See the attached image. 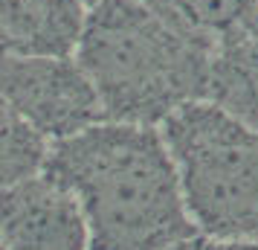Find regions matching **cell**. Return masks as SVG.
Here are the masks:
<instances>
[{
  "label": "cell",
  "mask_w": 258,
  "mask_h": 250,
  "mask_svg": "<svg viewBox=\"0 0 258 250\" xmlns=\"http://www.w3.org/2000/svg\"><path fill=\"white\" fill-rule=\"evenodd\" d=\"M206 99L258 131V9L215 41Z\"/></svg>",
  "instance_id": "obj_7"
},
{
  "label": "cell",
  "mask_w": 258,
  "mask_h": 250,
  "mask_svg": "<svg viewBox=\"0 0 258 250\" xmlns=\"http://www.w3.org/2000/svg\"><path fill=\"white\" fill-rule=\"evenodd\" d=\"M168 250H203V244H200L198 238H188V241H180V244H174V247Z\"/></svg>",
  "instance_id": "obj_11"
},
{
  "label": "cell",
  "mask_w": 258,
  "mask_h": 250,
  "mask_svg": "<svg viewBox=\"0 0 258 250\" xmlns=\"http://www.w3.org/2000/svg\"><path fill=\"white\" fill-rule=\"evenodd\" d=\"M0 93L47 143L105 119L102 102L76 56H0Z\"/></svg>",
  "instance_id": "obj_4"
},
{
  "label": "cell",
  "mask_w": 258,
  "mask_h": 250,
  "mask_svg": "<svg viewBox=\"0 0 258 250\" xmlns=\"http://www.w3.org/2000/svg\"><path fill=\"white\" fill-rule=\"evenodd\" d=\"M84 6H87V9H90V6H93V3H99V0H82Z\"/></svg>",
  "instance_id": "obj_12"
},
{
  "label": "cell",
  "mask_w": 258,
  "mask_h": 250,
  "mask_svg": "<svg viewBox=\"0 0 258 250\" xmlns=\"http://www.w3.org/2000/svg\"><path fill=\"white\" fill-rule=\"evenodd\" d=\"M0 250H9V247H6V244H3V238H0Z\"/></svg>",
  "instance_id": "obj_13"
},
{
  "label": "cell",
  "mask_w": 258,
  "mask_h": 250,
  "mask_svg": "<svg viewBox=\"0 0 258 250\" xmlns=\"http://www.w3.org/2000/svg\"><path fill=\"white\" fill-rule=\"evenodd\" d=\"M165 21L203 41H218L258 9V0H145Z\"/></svg>",
  "instance_id": "obj_8"
},
{
  "label": "cell",
  "mask_w": 258,
  "mask_h": 250,
  "mask_svg": "<svg viewBox=\"0 0 258 250\" xmlns=\"http://www.w3.org/2000/svg\"><path fill=\"white\" fill-rule=\"evenodd\" d=\"M212 41L165 21L145 0H99L87 9L76 61L105 119L160 125L177 108L206 99Z\"/></svg>",
  "instance_id": "obj_2"
},
{
  "label": "cell",
  "mask_w": 258,
  "mask_h": 250,
  "mask_svg": "<svg viewBox=\"0 0 258 250\" xmlns=\"http://www.w3.org/2000/svg\"><path fill=\"white\" fill-rule=\"evenodd\" d=\"M49 143L0 93V186L38 175L47 163Z\"/></svg>",
  "instance_id": "obj_9"
},
{
  "label": "cell",
  "mask_w": 258,
  "mask_h": 250,
  "mask_svg": "<svg viewBox=\"0 0 258 250\" xmlns=\"http://www.w3.org/2000/svg\"><path fill=\"white\" fill-rule=\"evenodd\" d=\"M82 0H0V56H76Z\"/></svg>",
  "instance_id": "obj_6"
},
{
  "label": "cell",
  "mask_w": 258,
  "mask_h": 250,
  "mask_svg": "<svg viewBox=\"0 0 258 250\" xmlns=\"http://www.w3.org/2000/svg\"><path fill=\"white\" fill-rule=\"evenodd\" d=\"M0 238L9 250H87V224L76 195L41 169L0 186Z\"/></svg>",
  "instance_id": "obj_5"
},
{
  "label": "cell",
  "mask_w": 258,
  "mask_h": 250,
  "mask_svg": "<svg viewBox=\"0 0 258 250\" xmlns=\"http://www.w3.org/2000/svg\"><path fill=\"white\" fill-rule=\"evenodd\" d=\"M44 172L76 195L87 250H168L198 238L157 125L102 119L49 143Z\"/></svg>",
  "instance_id": "obj_1"
},
{
  "label": "cell",
  "mask_w": 258,
  "mask_h": 250,
  "mask_svg": "<svg viewBox=\"0 0 258 250\" xmlns=\"http://www.w3.org/2000/svg\"><path fill=\"white\" fill-rule=\"evenodd\" d=\"M198 233L258 241V131L198 99L157 125Z\"/></svg>",
  "instance_id": "obj_3"
},
{
  "label": "cell",
  "mask_w": 258,
  "mask_h": 250,
  "mask_svg": "<svg viewBox=\"0 0 258 250\" xmlns=\"http://www.w3.org/2000/svg\"><path fill=\"white\" fill-rule=\"evenodd\" d=\"M203 250H258V241L252 238H212Z\"/></svg>",
  "instance_id": "obj_10"
}]
</instances>
